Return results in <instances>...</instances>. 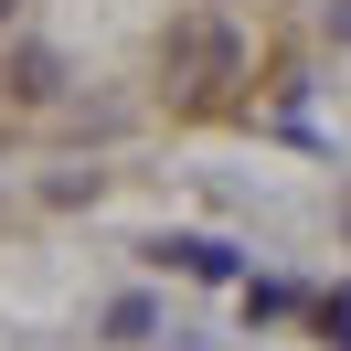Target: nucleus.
Instances as JSON below:
<instances>
[{"instance_id":"7ed1b4c3","label":"nucleus","mask_w":351,"mask_h":351,"mask_svg":"<svg viewBox=\"0 0 351 351\" xmlns=\"http://www.w3.org/2000/svg\"><path fill=\"white\" fill-rule=\"evenodd\" d=\"M0 22H11V0H0Z\"/></svg>"},{"instance_id":"f03ea898","label":"nucleus","mask_w":351,"mask_h":351,"mask_svg":"<svg viewBox=\"0 0 351 351\" xmlns=\"http://www.w3.org/2000/svg\"><path fill=\"white\" fill-rule=\"evenodd\" d=\"M319 330H330V341L351 351V287H330V298H319Z\"/></svg>"},{"instance_id":"f257e3e1","label":"nucleus","mask_w":351,"mask_h":351,"mask_svg":"<svg viewBox=\"0 0 351 351\" xmlns=\"http://www.w3.org/2000/svg\"><path fill=\"white\" fill-rule=\"evenodd\" d=\"M213 75H223V32L213 22H181L171 32V86L181 96H213Z\"/></svg>"}]
</instances>
